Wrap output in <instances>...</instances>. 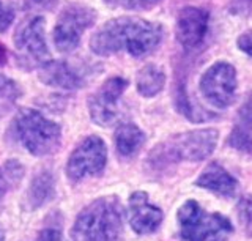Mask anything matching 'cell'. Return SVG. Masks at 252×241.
Instances as JSON below:
<instances>
[{
    "instance_id": "19",
    "label": "cell",
    "mask_w": 252,
    "mask_h": 241,
    "mask_svg": "<svg viewBox=\"0 0 252 241\" xmlns=\"http://www.w3.org/2000/svg\"><path fill=\"white\" fill-rule=\"evenodd\" d=\"M21 95L22 90L19 84L10 79V77L0 74V119L11 111Z\"/></svg>"
},
{
    "instance_id": "9",
    "label": "cell",
    "mask_w": 252,
    "mask_h": 241,
    "mask_svg": "<svg viewBox=\"0 0 252 241\" xmlns=\"http://www.w3.org/2000/svg\"><path fill=\"white\" fill-rule=\"evenodd\" d=\"M200 91L218 109L228 107L236 95V71L230 63L218 61L200 77Z\"/></svg>"
},
{
    "instance_id": "24",
    "label": "cell",
    "mask_w": 252,
    "mask_h": 241,
    "mask_svg": "<svg viewBox=\"0 0 252 241\" xmlns=\"http://www.w3.org/2000/svg\"><path fill=\"white\" fill-rule=\"evenodd\" d=\"M59 0H27V6L32 10H54Z\"/></svg>"
},
{
    "instance_id": "20",
    "label": "cell",
    "mask_w": 252,
    "mask_h": 241,
    "mask_svg": "<svg viewBox=\"0 0 252 241\" xmlns=\"http://www.w3.org/2000/svg\"><path fill=\"white\" fill-rule=\"evenodd\" d=\"M238 219L244 232L252 237V196H244L238 202Z\"/></svg>"
},
{
    "instance_id": "13",
    "label": "cell",
    "mask_w": 252,
    "mask_h": 241,
    "mask_svg": "<svg viewBox=\"0 0 252 241\" xmlns=\"http://www.w3.org/2000/svg\"><path fill=\"white\" fill-rule=\"evenodd\" d=\"M162 222V211L152 205L145 192L137 191L129 197V224L139 235L155 232Z\"/></svg>"
},
{
    "instance_id": "25",
    "label": "cell",
    "mask_w": 252,
    "mask_h": 241,
    "mask_svg": "<svg viewBox=\"0 0 252 241\" xmlns=\"http://www.w3.org/2000/svg\"><path fill=\"white\" fill-rule=\"evenodd\" d=\"M238 119L243 120H252V91L248 95V98L244 99V103L240 107Z\"/></svg>"
},
{
    "instance_id": "29",
    "label": "cell",
    "mask_w": 252,
    "mask_h": 241,
    "mask_svg": "<svg viewBox=\"0 0 252 241\" xmlns=\"http://www.w3.org/2000/svg\"><path fill=\"white\" fill-rule=\"evenodd\" d=\"M0 241H5V235H3V230L0 227Z\"/></svg>"
},
{
    "instance_id": "21",
    "label": "cell",
    "mask_w": 252,
    "mask_h": 241,
    "mask_svg": "<svg viewBox=\"0 0 252 241\" xmlns=\"http://www.w3.org/2000/svg\"><path fill=\"white\" fill-rule=\"evenodd\" d=\"M110 6H122L126 10H150L162 0H104Z\"/></svg>"
},
{
    "instance_id": "1",
    "label": "cell",
    "mask_w": 252,
    "mask_h": 241,
    "mask_svg": "<svg viewBox=\"0 0 252 241\" xmlns=\"http://www.w3.org/2000/svg\"><path fill=\"white\" fill-rule=\"evenodd\" d=\"M162 40V27L140 18H115L102 24L90 40V49L99 57L126 51L142 59L158 49Z\"/></svg>"
},
{
    "instance_id": "8",
    "label": "cell",
    "mask_w": 252,
    "mask_h": 241,
    "mask_svg": "<svg viewBox=\"0 0 252 241\" xmlns=\"http://www.w3.org/2000/svg\"><path fill=\"white\" fill-rule=\"evenodd\" d=\"M107 162L106 144L98 136H89L71 153L66 164V175L71 181H82L84 178L99 175Z\"/></svg>"
},
{
    "instance_id": "27",
    "label": "cell",
    "mask_w": 252,
    "mask_h": 241,
    "mask_svg": "<svg viewBox=\"0 0 252 241\" xmlns=\"http://www.w3.org/2000/svg\"><path fill=\"white\" fill-rule=\"evenodd\" d=\"M6 188H8V180H6L3 170H0V200H2V197L5 196Z\"/></svg>"
},
{
    "instance_id": "26",
    "label": "cell",
    "mask_w": 252,
    "mask_h": 241,
    "mask_svg": "<svg viewBox=\"0 0 252 241\" xmlns=\"http://www.w3.org/2000/svg\"><path fill=\"white\" fill-rule=\"evenodd\" d=\"M238 48L246 52L248 56L252 57V32H248V33H243L240 38H238Z\"/></svg>"
},
{
    "instance_id": "16",
    "label": "cell",
    "mask_w": 252,
    "mask_h": 241,
    "mask_svg": "<svg viewBox=\"0 0 252 241\" xmlns=\"http://www.w3.org/2000/svg\"><path fill=\"white\" fill-rule=\"evenodd\" d=\"M145 144L144 131L132 123H123L115 131V149L123 158L134 156Z\"/></svg>"
},
{
    "instance_id": "3",
    "label": "cell",
    "mask_w": 252,
    "mask_h": 241,
    "mask_svg": "<svg viewBox=\"0 0 252 241\" xmlns=\"http://www.w3.org/2000/svg\"><path fill=\"white\" fill-rule=\"evenodd\" d=\"M123 210L115 197H101L79 213L71 229L73 241H120Z\"/></svg>"
},
{
    "instance_id": "10",
    "label": "cell",
    "mask_w": 252,
    "mask_h": 241,
    "mask_svg": "<svg viewBox=\"0 0 252 241\" xmlns=\"http://www.w3.org/2000/svg\"><path fill=\"white\" fill-rule=\"evenodd\" d=\"M128 87V81L123 77H110L93 93L89 99V111L92 120L99 126H112L120 117L118 103L123 91Z\"/></svg>"
},
{
    "instance_id": "12",
    "label": "cell",
    "mask_w": 252,
    "mask_h": 241,
    "mask_svg": "<svg viewBox=\"0 0 252 241\" xmlns=\"http://www.w3.org/2000/svg\"><path fill=\"white\" fill-rule=\"evenodd\" d=\"M208 30V11L195 6H186L177 18V41L186 51H192L203 43Z\"/></svg>"
},
{
    "instance_id": "15",
    "label": "cell",
    "mask_w": 252,
    "mask_h": 241,
    "mask_svg": "<svg viewBox=\"0 0 252 241\" xmlns=\"http://www.w3.org/2000/svg\"><path fill=\"white\" fill-rule=\"evenodd\" d=\"M55 186L54 177L49 170H41L33 177L26 194V205L29 210H36L54 199Z\"/></svg>"
},
{
    "instance_id": "11",
    "label": "cell",
    "mask_w": 252,
    "mask_h": 241,
    "mask_svg": "<svg viewBox=\"0 0 252 241\" xmlns=\"http://www.w3.org/2000/svg\"><path fill=\"white\" fill-rule=\"evenodd\" d=\"M38 77L43 84L62 90L82 89L87 81V69L66 60H49L39 66Z\"/></svg>"
},
{
    "instance_id": "22",
    "label": "cell",
    "mask_w": 252,
    "mask_h": 241,
    "mask_svg": "<svg viewBox=\"0 0 252 241\" xmlns=\"http://www.w3.org/2000/svg\"><path fill=\"white\" fill-rule=\"evenodd\" d=\"M14 21V10L10 5H6L5 2L0 0V33L6 32L11 27Z\"/></svg>"
},
{
    "instance_id": "4",
    "label": "cell",
    "mask_w": 252,
    "mask_h": 241,
    "mask_svg": "<svg viewBox=\"0 0 252 241\" xmlns=\"http://www.w3.org/2000/svg\"><path fill=\"white\" fill-rule=\"evenodd\" d=\"M14 131L22 145L33 156H47L55 153L62 142L60 126L35 109L19 111L14 120Z\"/></svg>"
},
{
    "instance_id": "23",
    "label": "cell",
    "mask_w": 252,
    "mask_h": 241,
    "mask_svg": "<svg viewBox=\"0 0 252 241\" xmlns=\"http://www.w3.org/2000/svg\"><path fill=\"white\" fill-rule=\"evenodd\" d=\"M33 241H65V238H63L60 230L51 227V229H44L39 232L38 237Z\"/></svg>"
},
{
    "instance_id": "2",
    "label": "cell",
    "mask_w": 252,
    "mask_h": 241,
    "mask_svg": "<svg viewBox=\"0 0 252 241\" xmlns=\"http://www.w3.org/2000/svg\"><path fill=\"white\" fill-rule=\"evenodd\" d=\"M218 144L216 129H199L175 134L158 144L148 154V166L153 170H165L181 161H202L215 151Z\"/></svg>"
},
{
    "instance_id": "18",
    "label": "cell",
    "mask_w": 252,
    "mask_h": 241,
    "mask_svg": "<svg viewBox=\"0 0 252 241\" xmlns=\"http://www.w3.org/2000/svg\"><path fill=\"white\" fill-rule=\"evenodd\" d=\"M228 145L243 153H252V120L238 119L228 136Z\"/></svg>"
},
{
    "instance_id": "7",
    "label": "cell",
    "mask_w": 252,
    "mask_h": 241,
    "mask_svg": "<svg viewBox=\"0 0 252 241\" xmlns=\"http://www.w3.org/2000/svg\"><path fill=\"white\" fill-rule=\"evenodd\" d=\"M96 21V11L92 6L69 5L63 8L55 22L52 41L59 52H73L82 41L87 29H90Z\"/></svg>"
},
{
    "instance_id": "14",
    "label": "cell",
    "mask_w": 252,
    "mask_h": 241,
    "mask_svg": "<svg viewBox=\"0 0 252 241\" xmlns=\"http://www.w3.org/2000/svg\"><path fill=\"white\" fill-rule=\"evenodd\" d=\"M195 184L199 186V188L208 189L224 197L235 196L236 189H238V181H236L224 167L216 164V162H211V164L203 170L202 175L197 178Z\"/></svg>"
},
{
    "instance_id": "17",
    "label": "cell",
    "mask_w": 252,
    "mask_h": 241,
    "mask_svg": "<svg viewBox=\"0 0 252 241\" xmlns=\"http://www.w3.org/2000/svg\"><path fill=\"white\" fill-rule=\"evenodd\" d=\"M136 84H137V90L142 96L152 98L164 89L165 74L161 66L148 63L137 73Z\"/></svg>"
},
{
    "instance_id": "5",
    "label": "cell",
    "mask_w": 252,
    "mask_h": 241,
    "mask_svg": "<svg viewBox=\"0 0 252 241\" xmlns=\"http://www.w3.org/2000/svg\"><path fill=\"white\" fill-rule=\"evenodd\" d=\"M177 217L185 241H227L233 232V225L225 216L207 213L195 200L181 205Z\"/></svg>"
},
{
    "instance_id": "28",
    "label": "cell",
    "mask_w": 252,
    "mask_h": 241,
    "mask_svg": "<svg viewBox=\"0 0 252 241\" xmlns=\"http://www.w3.org/2000/svg\"><path fill=\"white\" fill-rule=\"evenodd\" d=\"M6 59H8V54L6 49L3 48V44H0V65L6 63Z\"/></svg>"
},
{
    "instance_id": "6",
    "label": "cell",
    "mask_w": 252,
    "mask_h": 241,
    "mask_svg": "<svg viewBox=\"0 0 252 241\" xmlns=\"http://www.w3.org/2000/svg\"><path fill=\"white\" fill-rule=\"evenodd\" d=\"M14 46L18 63L24 69L41 66L51 60V51L46 40V21L33 16L24 21L14 33Z\"/></svg>"
}]
</instances>
